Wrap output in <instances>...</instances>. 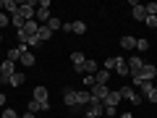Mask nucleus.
I'll list each match as a JSON object with an SVG mask.
<instances>
[{
	"mask_svg": "<svg viewBox=\"0 0 157 118\" xmlns=\"http://www.w3.org/2000/svg\"><path fill=\"white\" fill-rule=\"evenodd\" d=\"M131 76H134V84L139 87L141 81H152V79L157 76V68L152 66V63H144V66H141V71H139V73H131Z\"/></svg>",
	"mask_w": 157,
	"mask_h": 118,
	"instance_id": "nucleus-1",
	"label": "nucleus"
},
{
	"mask_svg": "<svg viewBox=\"0 0 157 118\" xmlns=\"http://www.w3.org/2000/svg\"><path fill=\"white\" fill-rule=\"evenodd\" d=\"M37 29H39V24H37V18H34V21H26L24 24V29H18V39H21V45H26V39L29 37H34V34H37Z\"/></svg>",
	"mask_w": 157,
	"mask_h": 118,
	"instance_id": "nucleus-2",
	"label": "nucleus"
},
{
	"mask_svg": "<svg viewBox=\"0 0 157 118\" xmlns=\"http://www.w3.org/2000/svg\"><path fill=\"white\" fill-rule=\"evenodd\" d=\"M0 68H3V73H0V84H11V76L16 73V63L6 58V61L0 63Z\"/></svg>",
	"mask_w": 157,
	"mask_h": 118,
	"instance_id": "nucleus-3",
	"label": "nucleus"
},
{
	"mask_svg": "<svg viewBox=\"0 0 157 118\" xmlns=\"http://www.w3.org/2000/svg\"><path fill=\"white\" fill-rule=\"evenodd\" d=\"M18 13H21L26 21H34V16H37V6H34L32 0H26V3H18Z\"/></svg>",
	"mask_w": 157,
	"mask_h": 118,
	"instance_id": "nucleus-4",
	"label": "nucleus"
},
{
	"mask_svg": "<svg viewBox=\"0 0 157 118\" xmlns=\"http://www.w3.org/2000/svg\"><path fill=\"white\" fill-rule=\"evenodd\" d=\"M107 95H110L107 84H94V87H92V100H100V102H105V100H107Z\"/></svg>",
	"mask_w": 157,
	"mask_h": 118,
	"instance_id": "nucleus-5",
	"label": "nucleus"
},
{
	"mask_svg": "<svg viewBox=\"0 0 157 118\" xmlns=\"http://www.w3.org/2000/svg\"><path fill=\"white\" fill-rule=\"evenodd\" d=\"M121 97H126L131 105H139V102H141V97L134 92V87H121Z\"/></svg>",
	"mask_w": 157,
	"mask_h": 118,
	"instance_id": "nucleus-6",
	"label": "nucleus"
},
{
	"mask_svg": "<svg viewBox=\"0 0 157 118\" xmlns=\"http://www.w3.org/2000/svg\"><path fill=\"white\" fill-rule=\"evenodd\" d=\"M63 102H66L68 108H76V105H78V95H76V89H71V87H68V89H63Z\"/></svg>",
	"mask_w": 157,
	"mask_h": 118,
	"instance_id": "nucleus-7",
	"label": "nucleus"
},
{
	"mask_svg": "<svg viewBox=\"0 0 157 118\" xmlns=\"http://www.w3.org/2000/svg\"><path fill=\"white\" fill-rule=\"evenodd\" d=\"M113 71H115V73H121V76H128V63H126L123 61V58H115V66H113Z\"/></svg>",
	"mask_w": 157,
	"mask_h": 118,
	"instance_id": "nucleus-8",
	"label": "nucleus"
},
{
	"mask_svg": "<svg viewBox=\"0 0 157 118\" xmlns=\"http://www.w3.org/2000/svg\"><path fill=\"white\" fill-rule=\"evenodd\" d=\"M118 102H121V89H118V92H110L107 100L102 102V105H105V108H118Z\"/></svg>",
	"mask_w": 157,
	"mask_h": 118,
	"instance_id": "nucleus-9",
	"label": "nucleus"
},
{
	"mask_svg": "<svg viewBox=\"0 0 157 118\" xmlns=\"http://www.w3.org/2000/svg\"><path fill=\"white\" fill-rule=\"evenodd\" d=\"M126 63H128V71H131V73H139V71H141V66H144V63H141V58H139V55L128 58V61H126Z\"/></svg>",
	"mask_w": 157,
	"mask_h": 118,
	"instance_id": "nucleus-10",
	"label": "nucleus"
},
{
	"mask_svg": "<svg viewBox=\"0 0 157 118\" xmlns=\"http://www.w3.org/2000/svg\"><path fill=\"white\" fill-rule=\"evenodd\" d=\"M50 37H52V32L47 29V24H39V29H37V39H39V42H47Z\"/></svg>",
	"mask_w": 157,
	"mask_h": 118,
	"instance_id": "nucleus-11",
	"label": "nucleus"
},
{
	"mask_svg": "<svg viewBox=\"0 0 157 118\" xmlns=\"http://www.w3.org/2000/svg\"><path fill=\"white\" fill-rule=\"evenodd\" d=\"M84 61H86V58H84V53H81V50L71 53V63H73V68H76V71H78L81 66H84Z\"/></svg>",
	"mask_w": 157,
	"mask_h": 118,
	"instance_id": "nucleus-12",
	"label": "nucleus"
},
{
	"mask_svg": "<svg viewBox=\"0 0 157 118\" xmlns=\"http://www.w3.org/2000/svg\"><path fill=\"white\" fill-rule=\"evenodd\" d=\"M18 61H21V66H26V68H29V66H34V53L26 47V50L21 53V58H18Z\"/></svg>",
	"mask_w": 157,
	"mask_h": 118,
	"instance_id": "nucleus-13",
	"label": "nucleus"
},
{
	"mask_svg": "<svg viewBox=\"0 0 157 118\" xmlns=\"http://www.w3.org/2000/svg\"><path fill=\"white\" fill-rule=\"evenodd\" d=\"M3 11L11 13V16H16V13H18V3H16V0H3Z\"/></svg>",
	"mask_w": 157,
	"mask_h": 118,
	"instance_id": "nucleus-14",
	"label": "nucleus"
},
{
	"mask_svg": "<svg viewBox=\"0 0 157 118\" xmlns=\"http://www.w3.org/2000/svg\"><path fill=\"white\" fill-rule=\"evenodd\" d=\"M34 100L37 102H50L47 100V87H34Z\"/></svg>",
	"mask_w": 157,
	"mask_h": 118,
	"instance_id": "nucleus-15",
	"label": "nucleus"
},
{
	"mask_svg": "<svg viewBox=\"0 0 157 118\" xmlns=\"http://www.w3.org/2000/svg\"><path fill=\"white\" fill-rule=\"evenodd\" d=\"M50 18V8H37V24H47Z\"/></svg>",
	"mask_w": 157,
	"mask_h": 118,
	"instance_id": "nucleus-16",
	"label": "nucleus"
},
{
	"mask_svg": "<svg viewBox=\"0 0 157 118\" xmlns=\"http://www.w3.org/2000/svg\"><path fill=\"white\" fill-rule=\"evenodd\" d=\"M86 110H89V113H94V116H100V113H105V105H102L100 100H92L89 105H86Z\"/></svg>",
	"mask_w": 157,
	"mask_h": 118,
	"instance_id": "nucleus-17",
	"label": "nucleus"
},
{
	"mask_svg": "<svg viewBox=\"0 0 157 118\" xmlns=\"http://www.w3.org/2000/svg\"><path fill=\"white\" fill-rule=\"evenodd\" d=\"M24 50H26V45H18V47H13V50H8V61L16 63L18 58H21V53H24Z\"/></svg>",
	"mask_w": 157,
	"mask_h": 118,
	"instance_id": "nucleus-18",
	"label": "nucleus"
},
{
	"mask_svg": "<svg viewBox=\"0 0 157 118\" xmlns=\"http://www.w3.org/2000/svg\"><path fill=\"white\" fill-rule=\"evenodd\" d=\"M134 18H136V21H147V11H144L141 3H136V6H134Z\"/></svg>",
	"mask_w": 157,
	"mask_h": 118,
	"instance_id": "nucleus-19",
	"label": "nucleus"
},
{
	"mask_svg": "<svg viewBox=\"0 0 157 118\" xmlns=\"http://www.w3.org/2000/svg\"><path fill=\"white\" fill-rule=\"evenodd\" d=\"M78 71H84L86 76H92V73H97V63L94 61H84V66L78 68Z\"/></svg>",
	"mask_w": 157,
	"mask_h": 118,
	"instance_id": "nucleus-20",
	"label": "nucleus"
},
{
	"mask_svg": "<svg viewBox=\"0 0 157 118\" xmlns=\"http://www.w3.org/2000/svg\"><path fill=\"white\" fill-rule=\"evenodd\" d=\"M121 47H123V50H134V47H136V39L126 34V37H121Z\"/></svg>",
	"mask_w": 157,
	"mask_h": 118,
	"instance_id": "nucleus-21",
	"label": "nucleus"
},
{
	"mask_svg": "<svg viewBox=\"0 0 157 118\" xmlns=\"http://www.w3.org/2000/svg\"><path fill=\"white\" fill-rule=\"evenodd\" d=\"M78 95V108H86L92 102V92H76Z\"/></svg>",
	"mask_w": 157,
	"mask_h": 118,
	"instance_id": "nucleus-22",
	"label": "nucleus"
},
{
	"mask_svg": "<svg viewBox=\"0 0 157 118\" xmlns=\"http://www.w3.org/2000/svg\"><path fill=\"white\" fill-rule=\"evenodd\" d=\"M94 81H97V84H107V81H110V71H97L94 73Z\"/></svg>",
	"mask_w": 157,
	"mask_h": 118,
	"instance_id": "nucleus-23",
	"label": "nucleus"
},
{
	"mask_svg": "<svg viewBox=\"0 0 157 118\" xmlns=\"http://www.w3.org/2000/svg\"><path fill=\"white\" fill-rule=\"evenodd\" d=\"M24 81H26V76H24L21 71H16V73H13V76H11V87H21Z\"/></svg>",
	"mask_w": 157,
	"mask_h": 118,
	"instance_id": "nucleus-24",
	"label": "nucleus"
},
{
	"mask_svg": "<svg viewBox=\"0 0 157 118\" xmlns=\"http://www.w3.org/2000/svg\"><path fill=\"white\" fill-rule=\"evenodd\" d=\"M71 32L73 34H84L86 32V24L84 21H71Z\"/></svg>",
	"mask_w": 157,
	"mask_h": 118,
	"instance_id": "nucleus-25",
	"label": "nucleus"
},
{
	"mask_svg": "<svg viewBox=\"0 0 157 118\" xmlns=\"http://www.w3.org/2000/svg\"><path fill=\"white\" fill-rule=\"evenodd\" d=\"M11 24L16 26V32H18V29H24V24H26V18H24L21 13H16V16H11Z\"/></svg>",
	"mask_w": 157,
	"mask_h": 118,
	"instance_id": "nucleus-26",
	"label": "nucleus"
},
{
	"mask_svg": "<svg viewBox=\"0 0 157 118\" xmlns=\"http://www.w3.org/2000/svg\"><path fill=\"white\" fill-rule=\"evenodd\" d=\"M47 29H50V32H58V29H63V21H60V18H55V16H52L50 21H47Z\"/></svg>",
	"mask_w": 157,
	"mask_h": 118,
	"instance_id": "nucleus-27",
	"label": "nucleus"
},
{
	"mask_svg": "<svg viewBox=\"0 0 157 118\" xmlns=\"http://www.w3.org/2000/svg\"><path fill=\"white\" fill-rule=\"evenodd\" d=\"M144 11H147V16H157V3H147Z\"/></svg>",
	"mask_w": 157,
	"mask_h": 118,
	"instance_id": "nucleus-28",
	"label": "nucleus"
},
{
	"mask_svg": "<svg viewBox=\"0 0 157 118\" xmlns=\"http://www.w3.org/2000/svg\"><path fill=\"white\" fill-rule=\"evenodd\" d=\"M26 113H34V116H37V113H39V102H37V100H32V102L26 105Z\"/></svg>",
	"mask_w": 157,
	"mask_h": 118,
	"instance_id": "nucleus-29",
	"label": "nucleus"
},
{
	"mask_svg": "<svg viewBox=\"0 0 157 118\" xmlns=\"http://www.w3.org/2000/svg\"><path fill=\"white\" fill-rule=\"evenodd\" d=\"M8 24H11V16H8L6 11H0V29H3V26H8Z\"/></svg>",
	"mask_w": 157,
	"mask_h": 118,
	"instance_id": "nucleus-30",
	"label": "nucleus"
},
{
	"mask_svg": "<svg viewBox=\"0 0 157 118\" xmlns=\"http://www.w3.org/2000/svg\"><path fill=\"white\" fill-rule=\"evenodd\" d=\"M136 50H149V42H147V39H136Z\"/></svg>",
	"mask_w": 157,
	"mask_h": 118,
	"instance_id": "nucleus-31",
	"label": "nucleus"
},
{
	"mask_svg": "<svg viewBox=\"0 0 157 118\" xmlns=\"http://www.w3.org/2000/svg\"><path fill=\"white\" fill-rule=\"evenodd\" d=\"M39 45H42V42H39V39H37V34L26 39V47H39Z\"/></svg>",
	"mask_w": 157,
	"mask_h": 118,
	"instance_id": "nucleus-32",
	"label": "nucleus"
},
{
	"mask_svg": "<svg viewBox=\"0 0 157 118\" xmlns=\"http://www.w3.org/2000/svg\"><path fill=\"white\" fill-rule=\"evenodd\" d=\"M147 100H149V102H157V87H152V89L147 92Z\"/></svg>",
	"mask_w": 157,
	"mask_h": 118,
	"instance_id": "nucleus-33",
	"label": "nucleus"
},
{
	"mask_svg": "<svg viewBox=\"0 0 157 118\" xmlns=\"http://www.w3.org/2000/svg\"><path fill=\"white\" fill-rule=\"evenodd\" d=\"M152 87H155V84H152V81H141V84H139V89H141V92H144V95H147V92H149Z\"/></svg>",
	"mask_w": 157,
	"mask_h": 118,
	"instance_id": "nucleus-34",
	"label": "nucleus"
},
{
	"mask_svg": "<svg viewBox=\"0 0 157 118\" xmlns=\"http://www.w3.org/2000/svg\"><path fill=\"white\" fill-rule=\"evenodd\" d=\"M3 118H18V116H16L13 108H6V110H3Z\"/></svg>",
	"mask_w": 157,
	"mask_h": 118,
	"instance_id": "nucleus-35",
	"label": "nucleus"
},
{
	"mask_svg": "<svg viewBox=\"0 0 157 118\" xmlns=\"http://www.w3.org/2000/svg\"><path fill=\"white\" fill-rule=\"evenodd\" d=\"M84 84H86V87H89V89H92V87H94V84H97V81H94V73H92V76H84Z\"/></svg>",
	"mask_w": 157,
	"mask_h": 118,
	"instance_id": "nucleus-36",
	"label": "nucleus"
},
{
	"mask_svg": "<svg viewBox=\"0 0 157 118\" xmlns=\"http://www.w3.org/2000/svg\"><path fill=\"white\" fill-rule=\"evenodd\" d=\"M144 24H147V26H152V29H155V26H157V16H147V21H144Z\"/></svg>",
	"mask_w": 157,
	"mask_h": 118,
	"instance_id": "nucleus-37",
	"label": "nucleus"
},
{
	"mask_svg": "<svg viewBox=\"0 0 157 118\" xmlns=\"http://www.w3.org/2000/svg\"><path fill=\"white\" fill-rule=\"evenodd\" d=\"M113 66H115V58H107L105 61V71H113Z\"/></svg>",
	"mask_w": 157,
	"mask_h": 118,
	"instance_id": "nucleus-38",
	"label": "nucleus"
},
{
	"mask_svg": "<svg viewBox=\"0 0 157 118\" xmlns=\"http://www.w3.org/2000/svg\"><path fill=\"white\" fill-rule=\"evenodd\" d=\"M105 116H118V108H105Z\"/></svg>",
	"mask_w": 157,
	"mask_h": 118,
	"instance_id": "nucleus-39",
	"label": "nucleus"
},
{
	"mask_svg": "<svg viewBox=\"0 0 157 118\" xmlns=\"http://www.w3.org/2000/svg\"><path fill=\"white\" fill-rule=\"evenodd\" d=\"M6 105V95H3V92H0V108Z\"/></svg>",
	"mask_w": 157,
	"mask_h": 118,
	"instance_id": "nucleus-40",
	"label": "nucleus"
},
{
	"mask_svg": "<svg viewBox=\"0 0 157 118\" xmlns=\"http://www.w3.org/2000/svg\"><path fill=\"white\" fill-rule=\"evenodd\" d=\"M121 118H134V116H131V113H123V110H121Z\"/></svg>",
	"mask_w": 157,
	"mask_h": 118,
	"instance_id": "nucleus-41",
	"label": "nucleus"
},
{
	"mask_svg": "<svg viewBox=\"0 0 157 118\" xmlns=\"http://www.w3.org/2000/svg\"><path fill=\"white\" fill-rule=\"evenodd\" d=\"M21 118H37V116H34V113H24Z\"/></svg>",
	"mask_w": 157,
	"mask_h": 118,
	"instance_id": "nucleus-42",
	"label": "nucleus"
},
{
	"mask_svg": "<svg viewBox=\"0 0 157 118\" xmlns=\"http://www.w3.org/2000/svg\"><path fill=\"white\" fill-rule=\"evenodd\" d=\"M0 11H3V0H0Z\"/></svg>",
	"mask_w": 157,
	"mask_h": 118,
	"instance_id": "nucleus-43",
	"label": "nucleus"
},
{
	"mask_svg": "<svg viewBox=\"0 0 157 118\" xmlns=\"http://www.w3.org/2000/svg\"><path fill=\"white\" fill-rule=\"evenodd\" d=\"M0 42H3V34H0Z\"/></svg>",
	"mask_w": 157,
	"mask_h": 118,
	"instance_id": "nucleus-44",
	"label": "nucleus"
},
{
	"mask_svg": "<svg viewBox=\"0 0 157 118\" xmlns=\"http://www.w3.org/2000/svg\"><path fill=\"white\" fill-rule=\"evenodd\" d=\"M0 73H3V68H0Z\"/></svg>",
	"mask_w": 157,
	"mask_h": 118,
	"instance_id": "nucleus-45",
	"label": "nucleus"
}]
</instances>
